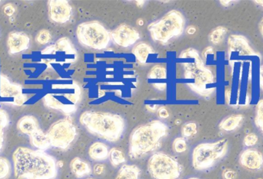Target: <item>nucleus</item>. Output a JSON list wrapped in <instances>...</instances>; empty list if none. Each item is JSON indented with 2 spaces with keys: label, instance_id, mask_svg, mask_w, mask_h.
Returning a JSON list of instances; mask_svg holds the SVG:
<instances>
[{
  "label": "nucleus",
  "instance_id": "f257e3e1",
  "mask_svg": "<svg viewBox=\"0 0 263 179\" xmlns=\"http://www.w3.org/2000/svg\"><path fill=\"white\" fill-rule=\"evenodd\" d=\"M12 163L17 179H55L58 176L57 160L45 151L20 146L12 154Z\"/></svg>",
  "mask_w": 263,
  "mask_h": 179
},
{
  "label": "nucleus",
  "instance_id": "f03ea898",
  "mask_svg": "<svg viewBox=\"0 0 263 179\" xmlns=\"http://www.w3.org/2000/svg\"><path fill=\"white\" fill-rule=\"evenodd\" d=\"M168 132V126L160 120H153L135 128L129 137V157L136 160L157 150Z\"/></svg>",
  "mask_w": 263,
  "mask_h": 179
},
{
  "label": "nucleus",
  "instance_id": "7ed1b4c3",
  "mask_svg": "<svg viewBox=\"0 0 263 179\" xmlns=\"http://www.w3.org/2000/svg\"><path fill=\"white\" fill-rule=\"evenodd\" d=\"M80 122L89 133L109 143L119 141L126 129L124 119L112 113L86 111Z\"/></svg>",
  "mask_w": 263,
  "mask_h": 179
},
{
  "label": "nucleus",
  "instance_id": "20e7f679",
  "mask_svg": "<svg viewBox=\"0 0 263 179\" xmlns=\"http://www.w3.org/2000/svg\"><path fill=\"white\" fill-rule=\"evenodd\" d=\"M190 59L193 61L184 63V78L190 81L187 85L199 95L210 97L216 91L213 72L205 66L199 54Z\"/></svg>",
  "mask_w": 263,
  "mask_h": 179
},
{
  "label": "nucleus",
  "instance_id": "39448f33",
  "mask_svg": "<svg viewBox=\"0 0 263 179\" xmlns=\"http://www.w3.org/2000/svg\"><path fill=\"white\" fill-rule=\"evenodd\" d=\"M228 150L229 142L226 139L200 143L194 148L192 154L193 167L200 172L209 170L227 156Z\"/></svg>",
  "mask_w": 263,
  "mask_h": 179
},
{
  "label": "nucleus",
  "instance_id": "423d86ee",
  "mask_svg": "<svg viewBox=\"0 0 263 179\" xmlns=\"http://www.w3.org/2000/svg\"><path fill=\"white\" fill-rule=\"evenodd\" d=\"M185 20L179 11L171 10L158 21L148 26L152 39L166 44L170 39L179 36L185 29Z\"/></svg>",
  "mask_w": 263,
  "mask_h": 179
},
{
  "label": "nucleus",
  "instance_id": "0eeeda50",
  "mask_svg": "<svg viewBox=\"0 0 263 179\" xmlns=\"http://www.w3.org/2000/svg\"><path fill=\"white\" fill-rule=\"evenodd\" d=\"M77 36L83 46L96 50H103L109 47L110 32L97 21H86L77 26Z\"/></svg>",
  "mask_w": 263,
  "mask_h": 179
},
{
  "label": "nucleus",
  "instance_id": "6e6552de",
  "mask_svg": "<svg viewBox=\"0 0 263 179\" xmlns=\"http://www.w3.org/2000/svg\"><path fill=\"white\" fill-rule=\"evenodd\" d=\"M147 169L154 179H178L182 172L180 163L174 157L162 152H155L150 156Z\"/></svg>",
  "mask_w": 263,
  "mask_h": 179
},
{
  "label": "nucleus",
  "instance_id": "1a4fd4ad",
  "mask_svg": "<svg viewBox=\"0 0 263 179\" xmlns=\"http://www.w3.org/2000/svg\"><path fill=\"white\" fill-rule=\"evenodd\" d=\"M46 134L51 147L66 150L75 141L78 132L72 119L67 117L52 123Z\"/></svg>",
  "mask_w": 263,
  "mask_h": 179
},
{
  "label": "nucleus",
  "instance_id": "9d476101",
  "mask_svg": "<svg viewBox=\"0 0 263 179\" xmlns=\"http://www.w3.org/2000/svg\"><path fill=\"white\" fill-rule=\"evenodd\" d=\"M81 94L80 86L73 82L69 91L62 94H46L43 97V102L48 108L70 115L77 111V105L80 102Z\"/></svg>",
  "mask_w": 263,
  "mask_h": 179
},
{
  "label": "nucleus",
  "instance_id": "9b49d317",
  "mask_svg": "<svg viewBox=\"0 0 263 179\" xmlns=\"http://www.w3.org/2000/svg\"><path fill=\"white\" fill-rule=\"evenodd\" d=\"M228 58L232 68L242 57L259 56L250 44L247 37L242 35H231L228 38Z\"/></svg>",
  "mask_w": 263,
  "mask_h": 179
},
{
  "label": "nucleus",
  "instance_id": "f8f14e48",
  "mask_svg": "<svg viewBox=\"0 0 263 179\" xmlns=\"http://www.w3.org/2000/svg\"><path fill=\"white\" fill-rule=\"evenodd\" d=\"M23 87L20 84L11 82L4 75H0V97L12 98V104L23 106L29 99V97L23 94Z\"/></svg>",
  "mask_w": 263,
  "mask_h": 179
},
{
  "label": "nucleus",
  "instance_id": "ddd939ff",
  "mask_svg": "<svg viewBox=\"0 0 263 179\" xmlns=\"http://www.w3.org/2000/svg\"><path fill=\"white\" fill-rule=\"evenodd\" d=\"M110 35L114 43L123 48L131 47L140 38L138 31L126 24H122L116 28L111 32Z\"/></svg>",
  "mask_w": 263,
  "mask_h": 179
},
{
  "label": "nucleus",
  "instance_id": "4468645a",
  "mask_svg": "<svg viewBox=\"0 0 263 179\" xmlns=\"http://www.w3.org/2000/svg\"><path fill=\"white\" fill-rule=\"evenodd\" d=\"M48 14L51 21L64 24L71 19L72 8L67 0H50L48 2Z\"/></svg>",
  "mask_w": 263,
  "mask_h": 179
},
{
  "label": "nucleus",
  "instance_id": "2eb2a0df",
  "mask_svg": "<svg viewBox=\"0 0 263 179\" xmlns=\"http://www.w3.org/2000/svg\"><path fill=\"white\" fill-rule=\"evenodd\" d=\"M239 163L247 170L257 172L263 167V155L256 149H245L239 155Z\"/></svg>",
  "mask_w": 263,
  "mask_h": 179
},
{
  "label": "nucleus",
  "instance_id": "dca6fc26",
  "mask_svg": "<svg viewBox=\"0 0 263 179\" xmlns=\"http://www.w3.org/2000/svg\"><path fill=\"white\" fill-rule=\"evenodd\" d=\"M30 38L22 32H12L8 35L7 47L9 55H15L28 50Z\"/></svg>",
  "mask_w": 263,
  "mask_h": 179
},
{
  "label": "nucleus",
  "instance_id": "f3484780",
  "mask_svg": "<svg viewBox=\"0 0 263 179\" xmlns=\"http://www.w3.org/2000/svg\"><path fill=\"white\" fill-rule=\"evenodd\" d=\"M58 52H63L66 55H72L77 56V53L72 42L67 37H63L57 40L54 44L47 46L46 49L41 52V55H55Z\"/></svg>",
  "mask_w": 263,
  "mask_h": 179
},
{
  "label": "nucleus",
  "instance_id": "a211bd4d",
  "mask_svg": "<svg viewBox=\"0 0 263 179\" xmlns=\"http://www.w3.org/2000/svg\"><path fill=\"white\" fill-rule=\"evenodd\" d=\"M16 127L22 134L29 137L41 129L37 119L31 115L21 117L17 122Z\"/></svg>",
  "mask_w": 263,
  "mask_h": 179
},
{
  "label": "nucleus",
  "instance_id": "6ab92c4d",
  "mask_svg": "<svg viewBox=\"0 0 263 179\" xmlns=\"http://www.w3.org/2000/svg\"><path fill=\"white\" fill-rule=\"evenodd\" d=\"M69 166H70L71 172L77 178H83L89 176L92 172L90 165L80 157H75L71 161Z\"/></svg>",
  "mask_w": 263,
  "mask_h": 179
},
{
  "label": "nucleus",
  "instance_id": "aec40b11",
  "mask_svg": "<svg viewBox=\"0 0 263 179\" xmlns=\"http://www.w3.org/2000/svg\"><path fill=\"white\" fill-rule=\"evenodd\" d=\"M109 149L107 145L102 142H95L89 149V155L94 161L103 162L109 159Z\"/></svg>",
  "mask_w": 263,
  "mask_h": 179
},
{
  "label": "nucleus",
  "instance_id": "412c9836",
  "mask_svg": "<svg viewBox=\"0 0 263 179\" xmlns=\"http://www.w3.org/2000/svg\"><path fill=\"white\" fill-rule=\"evenodd\" d=\"M243 120L244 117L242 114H234V115L229 116L219 123V129L224 131V132H233V131L239 129Z\"/></svg>",
  "mask_w": 263,
  "mask_h": 179
},
{
  "label": "nucleus",
  "instance_id": "4be33fe9",
  "mask_svg": "<svg viewBox=\"0 0 263 179\" xmlns=\"http://www.w3.org/2000/svg\"><path fill=\"white\" fill-rule=\"evenodd\" d=\"M29 141L32 146L37 150L46 151L51 147L47 134L41 129L29 137Z\"/></svg>",
  "mask_w": 263,
  "mask_h": 179
},
{
  "label": "nucleus",
  "instance_id": "5701e85b",
  "mask_svg": "<svg viewBox=\"0 0 263 179\" xmlns=\"http://www.w3.org/2000/svg\"><path fill=\"white\" fill-rule=\"evenodd\" d=\"M153 53H154L153 48L145 42L139 43L133 49V54L140 64L146 63L148 57Z\"/></svg>",
  "mask_w": 263,
  "mask_h": 179
},
{
  "label": "nucleus",
  "instance_id": "b1692460",
  "mask_svg": "<svg viewBox=\"0 0 263 179\" xmlns=\"http://www.w3.org/2000/svg\"><path fill=\"white\" fill-rule=\"evenodd\" d=\"M141 169L136 165L121 166L115 179H140Z\"/></svg>",
  "mask_w": 263,
  "mask_h": 179
},
{
  "label": "nucleus",
  "instance_id": "393cba45",
  "mask_svg": "<svg viewBox=\"0 0 263 179\" xmlns=\"http://www.w3.org/2000/svg\"><path fill=\"white\" fill-rule=\"evenodd\" d=\"M227 32H228V29L227 28L224 26H218L210 32L209 35V40L213 44H221L223 41Z\"/></svg>",
  "mask_w": 263,
  "mask_h": 179
},
{
  "label": "nucleus",
  "instance_id": "a878e982",
  "mask_svg": "<svg viewBox=\"0 0 263 179\" xmlns=\"http://www.w3.org/2000/svg\"><path fill=\"white\" fill-rule=\"evenodd\" d=\"M109 160L111 164L114 167H117L120 165L126 163V159L123 151L117 148H112L109 150Z\"/></svg>",
  "mask_w": 263,
  "mask_h": 179
},
{
  "label": "nucleus",
  "instance_id": "bb28decb",
  "mask_svg": "<svg viewBox=\"0 0 263 179\" xmlns=\"http://www.w3.org/2000/svg\"><path fill=\"white\" fill-rule=\"evenodd\" d=\"M9 124V115L0 108V152L4 147L5 130Z\"/></svg>",
  "mask_w": 263,
  "mask_h": 179
},
{
  "label": "nucleus",
  "instance_id": "cd10ccee",
  "mask_svg": "<svg viewBox=\"0 0 263 179\" xmlns=\"http://www.w3.org/2000/svg\"><path fill=\"white\" fill-rule=\"evenodd\" d=\"M148 79L165 80L167 78V70L165 66L156 64L150 69L148 74Z\"/></svg>",
  "mask_w": 263,
  "mask_h": 179
},
{
  "label": "nucleus",
  "instance_id": "c85d7f7f",
  "mask_svg": "<svg viewBox=\"0 0 263 179\" xmlns=\"http://www.w3.org/2000/svg\"><path fill=\"white\" fill-rule=\"evenodd\" d=\"M12 172L10 161L6 157L0 156V179H9Z\"/></svg>",
  "mask_w": 263,
  "mask_h": 179
},
{
  "label": "nucleus",
  "instance_id": "c756f323",
  "mask_svg": "<svg viewBox=\"0 0 263 179\" xmlns=\"http://www.w3.org/2000/svg\"><path fill=\"white\" fill-rule=\"evenodd\" d=\"M197 132V125L194 122L185 123L182 126V129H181L182 137L185 139L194 137Z\"/></svg>",
  "mask_w": 263,
  "mask_h": 179
},
{
  "label": "nucleus",
  "instance_id": "7c9ffc66",
  "mask_svg": "<svg viewBox=\"0 0 263 179\" xmlns=\"http://www.w3.org/2000/svg\"><path fill=\"white\" fill-rule=\"evenodd\" d=\"M255 124L259 128L263 135V99L259 100L256 105Z\"/></svg>",
  "mask_w": 263,
  "mask_h": 179
},
{
  "label": "nucleus",
  "instance_id": "2f4dec72",
  "mask_svg": "<svg viewBox=\"0 0 263 179\" xmlns=\"http://www.w3.org/2000/svg\"><path fill=\"white\" fill-rule=\"evenodd\" d=\"M51 40H52V35L47 29H41V30L39 31L38 33L36 34V36H35V41L38 44H42V46H44V44L50 42Z\"/></svg>",
  "mask_w": 263,
  "mask_h": 179
},
{
  "label": "nucleus",
  "instance_id": "473e14b6",
  "mask_svg": "<svg viewBox=\"0 0 263 179\" xmlns=\"http://www.w3.org/2000/svg\"><path fill=\"white\" fill-rule=\"evenodd\" d=\"M173 149L176 153H183L187 150L186 140L183 137H177L173 140Z\"/></svg>",
  "mask_w": 263,
  "mask_h": 179
},
{
  "label": "nucleus",
  "instance_id": "72a5a7b5",
  "mask_svg": "<svg viewBox=\"0 0 263 179\" xmlns=\"http://www.w3.org/2000/svg\"><path fill=\"white\" fill-rule=\"evenodd\" d=\"M259 142V137L254 132L247 134L243 139V145L246 147H253L256 146Z\"/></svg>",
  "mask_w": 263,
  "mask_h": 179
},
{
  "label": "nucleus",
  "instance_id": "f704fd0d",
  "mask_svg": "<svg viewBox=\"0 0 263 179\" xmlns=\"http://www.w3.org/2000/svg\"><path fill=\"white\" fill-rule=\"evenodd\" d=\"M222 176L223 179H236L237 172L232 169H226L222 172Z\"/></svg>",
  "mask_w": 263,
  "mask_h": 179
},
{
  "label": "nucleus",
  "instance_id": "c9c22d12",
  "mask_svg": "<svg viewBox=\"0 0 263 179\" xmlns=\"http://www.w3.org/2000/svg\"><path fill=\"white\" fill-rule=\"evenodd\" d=\"M3 12H4L5 15H7V16H12L15 12V6H14L12 3H8V4H6V6H4V7H3Z\"/></svg>",
  "mask_w": 263,
  "mask_h": 179
},
{
  "label": "nucleus",
  "instance_id": "e433bc0d",
  "mask_svg": "<svg viewBox=\"0 0 263 179\" xmlns=\"http://www.w3.org/2000/svg\"><path fill=\"white\" fill-rule=\"evenodd\" d=\"M105 170H106V167H105L104 165L97 164L94 166V172L97 175H102V174L104 173Z\"/></svg>",
  "mask_w": 263,
  "mask_h": 179
},
{
  "label": "nucleus",
  "instance_id": "4c0bfd02",
  "mask_svg": "<svg viewBox=\"0 0 263 179\" xmlns=\"http://www.w3.org/2000/svg\"><path fill=\"white\" fill-rule=\"evenodd\" d=\"M158 115L160 118L166 119L170 117V114H168V110L165 109V107H160L157 111Z\"/></svg>",
  "mask_w": 263,
  "mask_h": 179
},
{
  "label": "nucleus",
  "instance_id": "58836bf2",
  "mask_svg": "<svg viewBox=\"0 0 263 179\" xmlns=\"http://www.w3.org/2000/svg\"><path fill=\"white\" fill-rule=\"evenodd\" d=\"M213 54H214L213 48L211 47V46H209V47L205 48L203 52H202V58H203L204 59H206L207 56H208L209 55H213Z\"/></svg>",
  "mask_w": 263,
  "mask_h": 179
},
{
  "label": "nucleus",
  "instance_id": "ea45409f",
  "mask_svg": "<svg viewBox=\"0 0 263 179\" xmlns=\"http://www.w3.org/2000/svg\"><path fill=\"white\" fill-rule=\"evenodd\" d=\"M153 85H154L156 89L159 90V91H164L165 87H166V84L165 83H156V84H153Z\"/></svg>",
  "mask_w": 263,
  "mask_h": 179
},
{
  "label": "nucleus",
  "instance_id": "a19ab883",
  "mask_svg": "<svg viewBox=\"0 0 263 179\" xmlns=\"http://www.w3.org/2000/svg\"><path fill=\"white\" fill-rule=\"evenodd\" d=\"M259 84H260L261 89L263 91V64L259 69Z\"/></svg>",
  "mask_w": 263,
  "mask_h": 179
},
{
  "label": "nucleus",
  "instance_id": "79ce46f5",
  "mask_svg": "<svg viewBox=\"0 0 263 179\" xmlns=\"http://www.w3.org/2000/svg\"><path fill=\"white\" fill-rule=\"evenodd\" d=\"M219 3H220V4H222V6L227 7V6H230L231 3H234V1H232V0H222V1L219 2Z\"/></svg>",
  "mask_w": 263,
  "mask_h": 179
},
{
  "label": "nucleus",
  "instance_id": "37998d69",
  "mask_svg": "<svg viewBox=\"0 0 263 179\" xmlns=\"http://www.w3.org/2000/svg\"><path fill=\"white\" fill-rule=\"evenodd\" d=\"M196 28L193 27V26H189V27L187 28V33H188L189 35H193V34L196 32Z\"/></svg>",
  "mask_w": 263,
  "mask_h": 179
},
{
  "label": "nucleus",
  "instance_id": "c03bdc74",
  "mask_svg": "<svg viewBox=\"0 0 263 179\" xmlns=\"http://www.w3.org/2000/svg\"><path fill=\"white\" fill-rule=\"evenodd\" d=\"M146 108L150 112H155L156 110L157 106H156V105H146Z\"/></svg>",
  "mask_w": 263,
  "mask_h": 179
},
{
  "label": "nucleus",
  "instance_id": "a18cd8bd",
  "mask_svg": "<svg viewBox=\"0 0 263 179\" xmlns=\"http://www.w3.org/2000/svg\"><path fill=\"white\" fill-rule=\"evenodd\" d=\"M259 32H260L261 35H262V36L263 37V17L262 19H261V21H259Z\"/></svg>",
  "mask_w": 263,
  "mask_h": 179
},
{
  "label": "nucleus",
  "instance_id": "49530a36",
  "mask_svg": "<svg viewBox=\"0 0 263 179\" xmlns=\"http://www.w3.org/2000/svg\"><path fill=\"white\" fill-rule=\"evenodd\" d=\"M254 3L260 5V6L263 8V0H256V1H254Z\"/></svg>",
  "mask_w": 263,
  "mask_h": 179
},
{
  "label": "nucleus",
  "instance_id": "de8ad7c7",
  "mask_svg": "<svg viewBox=\"0 0 263 179\" xmlns=\"http://www.w3.org/2000/svg\"><path fill=\"white\" fill-rule=\"evenodd\" d=\"M136 3H137L138 6H143L144 3H145V1H137L136 2Z\"/></svg>",
  "mask_w": 263,
  "mask_h": 179
},
{
  "label": "nucleus",
  "instance_id": "09e8293b",
  "mask_svg": "<svg viewBox=\"0 0 263 179\" xmlns=\"http://www.w3.org/2000/svg\"><path fill=\"white\" fill-rule=\"evenodd\" d=\"M137 23H139V26H142V25H143V21H142V19L138 20Z\"/></svg>",
  "mask_w": 263,
  "mask_h": 179
},
{
  "label": "nucleus",
  "instance_id": "8fccbe9b",
  "mask_svg": "<svg viewBox=\"0 0 263 179\" xmlns=\"http://www.w3.org/2000/svg\"><path fill=\"white\" fill-rule=\"evenodd\" d=\"M188 179H199V178H196V177H192V178H190Z\"/></svg>",
  "mask_w": 263,
  "mask_h": 179
},
{
  "label": "nucleus",
  "instance_id": "3c124183",
  "mask_svg": "<svg viewBox=\"0 0 263 179\" xmlns=\"http://www.w3.org/2000/svg\"><path fill=\"white\" fill-rule=\"evenodd\" d=\"M85 179H95V178H85Z\"/></svg>",
  "mask_w": 263,
  "mask_h": 179
},
{
  "label": "nucleus",
  "instance_id": "603ef678",
  "mask_svg": "<svg viewBox=\"0 0 263 179\" xmlns=\"http://www.w3.org/2000/svg\"><path fill=\"white\" fill-rule=\"evenodd\" d=\"M258 179H262V178H258Z\"/></svg>",
  "mask_w": 263,
  "mask_h": 179
},
{
  "label": "nucleus",
  "instance_id": "864d4df0",
  "mask_svg": "<svg viewBox=\"0 0 263 179\" xmlns=\"http://www.w3.org/2000/svg\"><path fill=\"white\" fill-rule=\"evenodd\" d=\"M0 3H1V1H0Z\"/></svg>",
  "mask_w": 263,
  "mask_h": 179
}]
</instances>
